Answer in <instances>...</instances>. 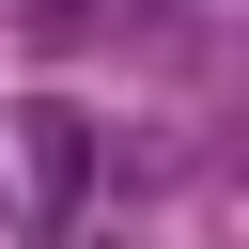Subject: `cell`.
Returning a JSON list of instances; mask_svg holds the SVG:
<instances>
[{"label": "cell", "instance_id": "obj_1", "mask_svg": "<svg viewBox=\"0 0 249 249\" xmlns=\"http://www.w3.org/2000/svg\"><path fill=\"white\" fill-rule=\"evenodd\" d=\"M16 156H31V187H47V202H78V187H93V109L31 93V109H16Z\"/></svg>", "mask_w": 249, "mask_h": 249}]
</instances>
